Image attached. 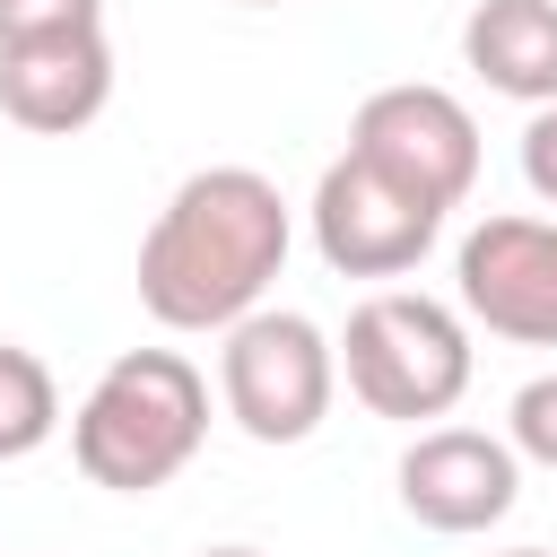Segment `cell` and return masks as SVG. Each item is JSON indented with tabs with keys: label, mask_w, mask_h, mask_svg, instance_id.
<instances>
[{
	"label": "cell",
	"mask_w": 557,
	"mask_h": 557,
	"mask_svg": "<svg viewBox=\"0 0 557 557\" xmlns=\"http://www.w3.org/2000/svg\"><path fill=\"white\" fill-rule=\"evenodd\" d=\"M296 218L261 165H200L139 235V305L157 331H226L287 270Z\"/></svg>",
	"instance_id": "1"
},
{
	"label": "cell",
	"mask_w": 557,
	"mask_h": 557,
	"mask_svg": "<svg viewBox=\"0 0 557 557\" xmlns=\"http://www.w3.org/2000/svg\"><path fill=\"white\" fill-rule=\"evenodd\" d=\"M200 444H209V374L183 348H122L70 418V461L113 496H157L174 470H191Z\"/></svg>",
	"instance_id": "2"
},
{
	"label": "cell",
	"mask_w": 557,
	"mask_h": 557,
	"mask_svg": "<svg viewBox=\"0 0 557 557\" xmlns=\"http://www.w3.org/2000/svg\"><path fill=\"white\" fill-rule=\"evenodd\" d=\"M331 348H339L348 392L392 426L453 418L470 392V322H461V305L418 296V287H374Z\"/></svg>",
	"instance_id": "3"
},
{
	"label": "cell",
	"mask_w": 557,
	"mask_h": 557,
	"mask_svg": "<svg viewBox=\"0 0 557 557\" xmlns=\"http://www.w3.org/2000/svg\"><path fill=\"white\" fill-rule=\"evenodd\" d=\"M331 392H339V348L313 313L252 305L244 322H226L218 400L252 444H305L331 418Z\"/></svg>",
	"instance_id": "4"
},
{
	"label": "cell",
	"mask_w": 557,
	"mask_h": 557,
	"mask_svg": "<svg viewBox=\"0 0 557 557\" xmlns=\"http://www.w3.org/2000/svg\"><path fill=\"white\" fill-rule=\"evenodd\" d=\"M348 157H366L374 174H392L400 191H418L426 209H461L470 183H479V122L453 87H426V78H400V87H374L348 122Z\"/></svg>",
	"instance_id": "5"
},
{
	"label": "cell",
	"mask_w": 557,
	"mask_h": 557,
	"mask_svg": "<svg viewBox=\"0 0 557 557\" xmlns=\"http://www.w3.org/2000/svg\"><path fill=\"white\" fill-rule=\"evenodd\" d=\"M453 296L461 322L513 348H557V218H522V209L479 218L453 252Z\"/></svg>",
	"instance_id": "6"
},
{
	"label": "cell",
	"mask_w": 557,
	"mask_h": 557,
	"mask_svg": "<svg viewBox=\"0 0 557 557\" xmlns=\"http://www.w3.org/2000/svg\"><path fill=\"white\" fill-rule=\"evenodd\" d=\"M313 252L339 278H400L426 261V244L444 235V209H426L418 191H400L392 174H374L366 157H331L313 183Z\"/></svg>",
	"instance_id": "7"
},
{
	"label": "cell",
	"mask_w": 557,
	"mask_h": 557,
	"mask_svg": "<svg viewBox=\"0 0 557 557\" xmlns=\"http://www.w3.org/2000/svg\"><path fill=\"white\" fill-rule=\"evenodd\" d=\"M400 505L444 540L496 531L522 505V453L487 426H418V444L400 453Z\"/></svg>",
	"instance_id": "8"
},
{
	"label": "cell",
	"mask_w": 557,
	"mask_h": 557,
	"mask_svg": "<svg viewBox=\"0 0 557 557\" xmlns=\"http://www.w3.org/2000/svg\"><path fill=\"white\" fill-rule=\"evenodd\" d=\"M113 104V44L104 26L78 35H35V44H0V113L17 131L70 139Z\"/></svg>",
	"instance_id": "9"
},
{
	"label": "cell",
	"mask_w": 557,
	"mask_h": 557,
	"mask_svg": "<svg viewBox=\"0 0 557 557\" xmlns=\"http://www.w3.org/2000/svg\"><path fill=\"white\" fill-rule=\"evenodd\" d=\"M461 61L487 96L557 104V0H479L461 17Z\"/></svg>",
	"instance_id": "10"
},
{
	"label": "cell",
	"mask_w": 557,
	"mask_h": 557,
	"mask_svg": "<svg viewBox=\"0 0 557 557\" xmlns=\"http://www.w3.org/2000/svg\"><path fill=\"white\" fill-rule=\"evenodd\" d=\"M52 426H61V383H52V366H44L35 348L0 339V461L44 453Z\"/></svg>",
	"instance_id": "11"
},
{
	"label": "cell",
	"mask_w": 557,
	"mask_h": 557,
	"mask_svg": "<svg viewBox=\"0 0 557 557\" xmlns=\"http://www.w3.org/2000/svg\"><path fill=\"white\" fill-rule=\"evenodd\" d=\"M505 444H513L522 461L557 470V374H531V383L513 392V409H505Z\"/></svg>",
	"instance_id": "12"
},
{
	"label": "cell",
	"mask_w": 557,
	"mask_h": 557,
	"mask_svg": "<svg viewBox=\"0 0 557 557\" xmlns=\"http://www.w3.org/2000/svg\"><path fill=\"white\" fill-rule=\"evenodd\" d=\"M78 26H104V0H0V44L78 35Z\"/></svg>",
	"instance_id": "13"
},
{
	"label": "cell",
	"mask_w": 557,
	"mask_h": 557,
	"mask_svg": "<svg viewBox=\"0 0 557 557\" xmlns=\"http://www.w3.org/2000/svg\"><path fill=\"white\" fill-rule=\"evenodd\" d=\"M522 183L557 209V104H531V122H522Z\"/></svg>",
	"instance_id": "14"
},
{
	"label": "cell",
	"mask_w": 557,
	"mask_h": 557,
	"mask_svg": "<svg viewBox=\"0 0 557 557\" xmlns=\"http://www.w3.org/2000/svg\"><path fill=\"white\" fill-rule=\"evenodd\" d=\"M200 557H261V548H244V540H226V548H200Z\"/></svg>",
	"instance_id": "15"
},
{
	"label": "cell",
	"mask_w": 557,
	"mask_h": 557,
	"mask_svg": "<svg viewBox=\"0 0 557 557\" xmlns=\"http://www.w3.org/2000/svg\"><path fill=\"white\" fill-rule=\"evenodd\" d=\"M505 557H557V548H505Z\"/></svg>",
	"instance_id": "16"
},
{
	"label": "cell",
	"mask_w": 557,
	"mask_h": 557,
	"mask_svg": "<svg viewBox=\"0 0 557 557\" xmlns=\"http://www.w3.org/2000/svg\"><path fill=\"white\" fill-rule=\"evenodd\" d=\"M244 9H270V0H244Z\"/></svg>",
	"instance_id": "17"
}]
</instances>
